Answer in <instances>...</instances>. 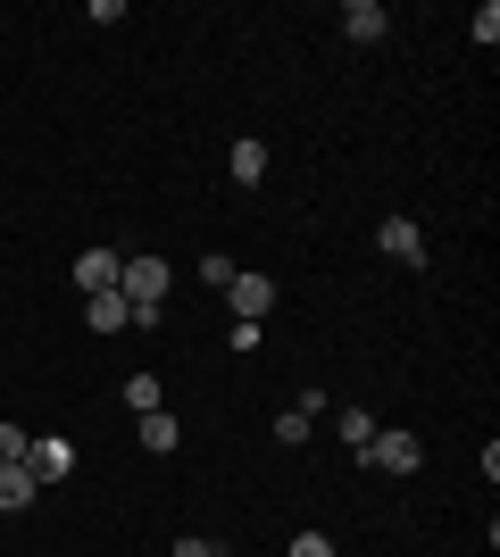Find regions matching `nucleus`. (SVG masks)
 Instances as JSON below:
<instances>
[{
	"instance_id": "nucleus-1",
	"label": "nucleus",
	"mask_w": 500,
	"mask_h": 557,
	"mask_svg": "<svg viewBox=\"0 0 500 557\" xmlns=\"http://www.w3.org/2000/svg\"><path fill=\"white\" fill-rule=\"evenodd\" d=\"M159 292H167V258H125V267H118V300L134 308V325H143V333L167 317Z\"/></svg>"
},
{
	"instance_id": "nucleus-2",
	"label": "nucleus",
	"mask_w": 500,
	"mask_h": 557,
	"mask_svg": "<svg viewBox=\"0 0 500 557\" xmlns=\"http://www.w3.org/2000/svg\"><path fill=\"white\" fill-rule=\"evenodd\" d=\"M417 458H426V442H417L408 424H383L376 442H367V458H358V466H376V474H417Z\"/></svg>"
},
{
	"instance_id": "nucleus-3",
	"label": "nucleus",
	"mask_w": 500,
	"mask_h": 557,
	"mask_svg": "<svg viewBox=\"0 0 500 557\" xmlns=\"http://www.w3.org/2000/svg\"><path fill=\"white\" fill-rule=\"evenodd\" d=\"M25 474H34V483H68V474H75V449L59 442V433H25Z\"/></svg>"
},
{
	"instance_id": "nucleus-4",
	"label": "nucleus",
	"mask_w": 500,
	"mask_h": 557,
	"mask_svg": "<svg viewBox=\"0 0 500 557\" xmlns=\"http://www.w3.org/2000/svg\"><path fill=\"white\" fill-rule=\"evenodd\" d=\"M225 300H234V317H242V325H267V308H276V283L242 267V275L225 283Z\"/></svg>"
},
{
	"instance_id": "nucleus-5",
	"label": "nucleus",
	"mask_w": 500,
	"mask_h": 557,
	"mask_svg": "<svg viewBox=\"0 0 500 557\" xmlns=\"http://www.w3.org/2000/svg\"><path fill=\"white\" fill-rule=\"evenodd\" d=\"M376 242H383V258H401V267H426V233H417V216H383Z\"/></svg>"
},
{
	"instance_id": "nucleus-6",
	"label": "nucleus",
	"mask_w": 500,
	"mask_h": 557,
	"mask_svg": "<svg viewBox=\"0 0 500 557\" xmlns=\"http://www.w3.org/2000/svg\"><path fill=\"white\" fill-rule=\"evenodd\" d=\"M118 267H125L118 250H84L75 258V292H84V300H93V292H118Z\"/></svg>"
},
{
	"instance_id": "nucleus-7",
	"label": "nucleus",
	"mask_w": 500,
	"mask_h": 557,
	"mask_svg": "<svg viewBox=\"0 0 500 557\" xmlns=\"http://www.w3.org/2000/svg\"><path fill=\"white\" fill-rule=\"evenodd\" d=\"M342 34H351V42H383V34H392L383 0H342Z\"/></svg>"
},
{
	"instance_id": "nucleus-8",
	"label": "nucleus",
	"mask_w": 500,
	"mask_h": 557,
	"mask_svg": "<svg viewBox=\"0 0 500 557\" xmlns=\"http://www.w3.org/2000/svg\"><path fill=\"white\" fill-rule=\"evenodd\" d=\"M34 499H42V483L25 474V458H17V466H0V516H25Z\"/></svg>"
},
{
	"instance_id": "nucleus-9",
	"label": "nucleus",
	"mask_w": 500,
	"mask_h": 557,
	"mask_svg": "<svg viewBox=\"0 0 500 557\" xmlns=\"http://www.w3.org/2000/svg\"><path fill=\"white\" fill-rule=\"evenodd\" d=\"M333 433H342V449H351V458H367V442H376L383 424L367 417V408H333Z\"/></svg>"
},
{
	"instance_id": "nucleus-10",
	"label": "nucleus",
	"mask_w": 500,
	"mask_h": 557,
	"mask_svg": "<svg viewBox=\"0 0 500 557\" xmlns=\"http://www.w3.org/2000/svg\"><path fill=\"white\" fill-rule=\"evenodd\" d=\"M84 325H93V333H125V325H134V308H125L118 292H93V300H84Z\"/></svg>"
},
{
	"instance_id": "nucleus-11",
	"label": "nucleus",
	"mask_w": 500,
	"mask_h": 557,
	"mask_svg": "<svg viewBox=\"0 0 500 557\" xmlns=\"http://www.w3.org/2000/svg\"><path fill=\"white\" fill-rule=\"evenodd\" d=\"M225 166H234V184H259V175H267V141H259V134H242L234 150H225Z\"/></svg>"
},
{
	"instance_id": "nucleus-12",
	"label": "nucleus",
	"mask_w": 500,
	"mask_h": 557,
	"mask_svg": "<svg viewBox=\"0 0 500 557\" xmlns=\"http://www.w3.org/2000/svg\"><path fill=\"white\" fill-rule=\"evenodd\" d=\"M175 442H184V424L167 417V408H150V417H143V449H150V458H167Z\"/></svg>"
},
{
	"instance_id": "nucleus-13",
	"label": "nucleus",
	"mask_w": 500,
	"mask_h": 557,
	"mask_svg": "<svg viewBox=\"0 0 500 557\" xmlns=\"http://www.w3.org/2000/svg\"><path fill=\"white\" fill-rule=\"evenodd\" d=\"M125 408H134V417H150V408H167V399H159V374H125Z\"/></svg>"
},
{
	"instance_id": "nucleus-14",
	"label": "nucleus",
	"mask_w": 500,
	"mask_h": 557,
	"mask_svg": "<svg viewBox=\"0 0 500 557\" xmlns=\"http://www.w3.org/2000/svg\"><path fill=\"white\" fill-rule=\"evenodd\" d=\"M200 275H209V292H225V283L242 275V267H234V258H225V250H209V258H200Z\"/></svg>"
},
{
	"instance_id": "nucleus-15",
	"label": "nucleus",
	"mask_w": 500,
	"mask_h": 557,
	"mask_svg": "<svg viewBox=\"0 0 500 557\" xmlns=\"http://www.w3.org/2000/svg\"><path fill=\"white\" fill-rule=\"evenodd\" d=\"M276 442L301 449V442H309V417H301V408H292V417H276Z\"/></svg>"
},
{
	"instance_id": "nucleus-16",
	"label": "nucleus",
	"mask_w": 500,
	"mask_h": 557,
	"mask_svg": "<svg viewBox=\"0 0 500 557\" xmlns=\"http://www.w3.org/2000/svg\"><path fill=\"white\" fill-rule=\"evenodd\" d=\"M467 34H476V42H484V50H492V42H500V9H492V0H484V9H476V25H467Z\"/></svg>"
},
{
	"instance_id": "nucleus-17",
	"label": "nucleus",
	"mask_w": 500,
	"mask_h": 557,
	"mask_svg": "<svg viewBox=\"0 0 500 557\" xmlns=\"http://www.w3.org/2000/svg\"><path fill=\"white\" fill-rule=\"evenodd\" d=\"M284 557H333V541H326V533H292Z\"/></svg>"
},
{
	"instance_id": "nucleus-18",
	"label": "nucleus",
	"mask_w": 500,
	"mask_h": 557,
	"mask_svg": "<svg viewBox=\"0 0 500 557\" xmlns=\"http://www.w3.org/2000/svg\"><path fill=\"white\" fill-rule=\"evenodd\" d=\"M25 458V424H0V466H17Z\"/></svg>"
},
{
	"instance_id": "nucleus-19",
	"label": "nucleus",
	"mask_w": 500,
	"mask_h": 557,
	"mask_svg": "<svg viewBox=\"0 0 500 557\" xmlns=\"http://www.w3.org/2000/svg\"><path fill=\"white\" fill-rule=\"evenodd\" d=\"M167 557H217V549H209V541H200V533H184V541H175V549H167Z\"/></svg>"
},
{
	"instance_id": "nucleus-20",
	"label": "nucleus",
	"mask_w": 500,
	"mask_h": 557,
	"mask_svg": "<svg viewBox=\"0 0 500 557\" xmlns=\"http://www.w3.org/2000/svg\"><path fill=\"white\" fill-rule=\"evenodd\" d=\"M217 557H225V549H217Z\"/></svg>"
}]
</instances>
